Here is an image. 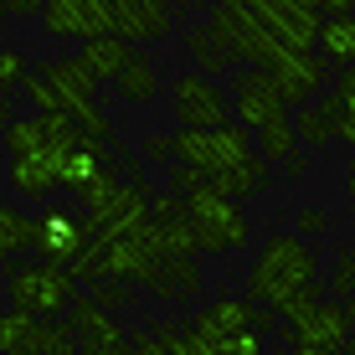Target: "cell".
<instances>
[{
    "label": "cell",
    "mask_w": 355,
    "mask_h": 355,
    "mask_svg": "<svg viewBox=\"0 0 355 355\" xmlns=\"http://www.w3.org/2000/svg\"><path fill=\"white\" fill-rule=\"evenodd\" d=\"M293 355H335V350H314V345H293Z\"/></svg>",
    "instance_id": "obj_41"
},
{
    "label": "cell",
    "mask_w": 355,
    "mask_h": 355,
    "mask_svg": "<svg viewBox=\"0 0 355 355\" xmlns=\"http://www.w3.org/2000/svg\"><path fill=\"white\" fill-rule=\"evenodd\" d=\"M320 57L329 67H355V16H324L320 31Z\"/></svg>",
    "instance_id": "obj_21"
},
{
    "label": "cell",
    "mask_w": 355,
    "mask_h": 355,
    "mask_svg": "<svg viewBox=\"0 0 355 355\" xmlns=\"http://www.w3.org/2000/svg\"><path fill=\"white\" fill-rule=\"evenodd\" d=\"M263 324H273V309H263L258 299H216V304H206V309L191 320V329L206 335V340L248 335V329H263Z\"/></svg>",
    "instance_id": "obj_15"
},
{
    "label": "cell",
    "mask_w": 355,
    "mask_h": 355,
    "mask_svg": "<svg viewBox=\"0 0 355 355\" xmlns=\"http://www.w3.org/2000/svg\"><path fill=\"white\" fill-rule=\"evenodd\" d=\"M284 329H288L293 345H314V350H335L340 355L350 345V335H355V320H350L345 304L314 299V304H304V309H293Z\"/></svg>",
    "instance_id": "obj_9"
},
{
    "label": "cell",
    "mask_w": 355,
    "mask_h": 355,
    "mask_svg": "<svg viewBox=\"0 0 355 355\" xmlns=\"http://www.w3.org/2000/svg\"><path fill=\"white\" fill-rule=\"evenodd\" d=\"M186 211L196 222V237H201V252H232L248 248V211H242L232 196H222L216 186H201L196 196H186Z\"/></svg>",
    "instance_id": "obj_7"
},
{
    "label": "cell",
    "mask_w": 355,
    "mask_h": 355,
    "mask_svg": "<svg viewBox=\"0 0 355 355\" xmlns=\"http://www.w3.org/2000/svg\"><path fill=\"white\" fill-rule=\"evenodd\" d=\"M345 309H350V320H355V299H345Z\"/></svg>",
    "instance_id": "obj_44"
},
{
    "label": "cell",
    "mask_w": 355,
    "mask_h": 355,
    "mask_svg": "<svg viewBox=\"0 0 355 355\" xmlns=\"http://www.w3.org/2000/svg\"><path fill=\"white\" fill-rule=\"evenodd\" d=\"M186 52L196 57V72H206V78H216V72H222V67H232L227 57H222V46L211 42V31H206V21H201V26H191V31H186Z\"/></svg>",
    "instance_id": "obj_27"
},
{
    "label": "cell",
    "mask_w": 355,
    "mask_h": 355,
    "mask_svg": "<svg viewBox=\"0 0 355 355\" xmlns=\"http://www.w3.org/2000/svg\"><path fill=\"white\" fill-rule=\"evenodd\" d=\"M114 88H119V98H124V103H134V108H139V103H150V98L160 93V78H155V62H150L144 52H134V62L124 67V78H119Z\"/></svg>",
    "instance_id": "obj_22"
},
{
    "label": "cell",
    "mask_w": 355,
    "mask_h": 355,
    "mask_svg": "<svg viewBox=\"0 0 355 355\" xmlns=\"http://www.w3.org/2000/svg\"><path fill=\"white\" fill-rule=\"evenodd\" d=\"M170 119H175V129H227L237 119V103L216 78L186 72L170 83Z\"/></svg>",
    "instance_id": "obj_5"
},
{
    "label": "cell",
    "mask_w": 355,
    "mask_h": 355,
    "mask_svg": "<svg viewBox=\"0 0 355 355\" xmlns=\"http://www.w3.org/2000/svg\"><path fill=\"white\" fill-rule=\"evenodd\" d=\"M248 299H258L273 314H293L320 299V263L304 248V237L278 232L263 242V252L248 268Z\"/></svg>",
    "instance_id": "obj_1"
},
{
    "label": "cell",
    "mask_w": 355,
    "mask_h": 355,
    "mask_svg": "<svg viewBox=\"0 0 355 355\" xmlns=\"http://www.w3.org/2000/svg\"><path fill=\"white\" fill-rule=\"evenodd\" d=\"M299 124H293V119L284 114V119H273V124H268V129H258V155H263V160H293V155H299Z\"/></svg>",
    "instance_id": "obj_23"
},
{
    "label": "cell",
    "mask_w": 355,
    "mask_h": 355,
    "mask_svg": "<svg viewBox=\"0 0 355 355\" xmlns=\"http://www.w3.org/2000/svg\"><path fill=\"white\" fill-rule=\"evenodd\" d=\"M134 355H170V340L155 335V329H139L134 335Z\"/></svg>",
    "instance_id": "obj_36"
},
{
    "label": "cell",
    "mask_w": 355,
    "mask_h": 355,
    "mask_svg": "<svg viewBox=\"0 0 355 355\" xmlns=\"http://www.w3.org/2000/svg\"><path fill=\"white\" fill-rule=\"evenodd\" d=\"M6 180L21 201H46L52 191H62V160L57 155H10Z\"/></svg>",
    "instance_id": "obj_16"
},
{
    "label": "cell",
    "mask_w": 355,
    "mask_h": 355,
    "mask_svg": "<svg viewBox=\"0 0 355 355\" xmlns=\"http://www.w3.org/2000/svg\"><path fill=\"white\" fill-rule=\"evenodd\" d=\"M196 288H201L196 258H165V273H160V284H155V293H160V299H180V293H196Z\"/></svg>",
    "instance_id": "obj_26"
},
{
    "label": "cell",
    "mask_w": 355,
    "mask_h": 355,
    "mask_svg": "<svg viewBox=\"0 0 355 355\" xmlns=\"http://www.w3.org/2000/svg\"><path fill=\"white\" fill-rule=\"evenodd\" d=\"M31 227H36V216H26L16 201H6L0 206V252L16 258L21 248H31Z\"/></svg>",
    "instance_id": "obj_24"
},
{
    "label": "cell",
    "mask_w": 355,
    "mask_h": 355,
    "mask_svg": "<svg viewBox=\"0 0 355 355\" xmlns=\"http://www.w3.org/2000/svg\"><path fill=\"white\" fill-rule=\"evenodd\" d=\"M263 72L273 78V88L284 93V103L304 108V103H314V93L324 88L329 62H324V57H314V52H288V46H284V52H278Z\"/></svg>",
    "instance_id": "obj_13"
},
{
    "label": "cell",
    "mask_w": 355,
    "mask_h": 355,
    "mask_svg": "<svg viewBox=\"0 0 355 355\" xmlns=\"http://www.w3.org/2000/svg\"><path fill=\"white\" fill-rule=\"evenodd\" d=\"M170 340V355H211V340H201L196 329H186V335H165Z\"/></svg>",
    "instance_id": "obj_34"
},
{
    "label": "cell",
    "mask_w": 355,
    "mask_h": 355,
    "mask_svg": "<svg viewBox=\"0 0 355 355\" xmlns=\"http://www.w3.org/2000/svg\"><path fill=\"white\" fill-rule=\"evenodd\" d=\"M299 139L309 144V150H329V139H340L335 124H340V93H324V98H314V103H304L299 108Z\"/></svg>",
    "instance_id": "obj_18"
},
{
    "label": "cell",
    "mask_w": 355,
    "mask_h": 355,
    "mask_svg": "<svg viewBox=\"0 0 355 355\" xmlns=\"http://www.w3.org/2000/svg\"><path fill=\"white\" fill-rule=\"evenodd\" d=\"M350 201H355V175H350Z\"/></svg>",
    "instance_id": "obj_46"
},
{
    "label": "cell",
    "mask_w": 355,
    "mask_h": 355,
    "mask_svg": "<svg viewBox=\"0 0 355 355\" xmlns=\"http://www.w3.org/2000/svg\"><path fill=\"white\" fill-rule=\"evenodd\" d=\"M211 6H222V10H248V0H211Z\"/></svg>",
    "instance_id": "obj_40"
},
{
    "label": "cell",
    "mask_w": 355,
    "mask_h": 355,
    "mask_svg": "<svg viewBox=\"0 0 355 355\" xmlns=\"http://www.w3.org/2000/svg\"><path fill=\"white\" fill-rule=\"evenodd\" d=\"M170 150H175V165L201 170L206 180L227 175V170H242L258 155V139H252L248 124H227V129H175L170 134Z\"/></svg>",
    "instance_id": "obj_3"
},
{
    "label": "cell",
    "mask_w": 355,
    "mask_h": 355,
    "mask_svg": "<svg viewBox=\"0 0 355 355\" xmlns=\"http://www.w3.org/2000/svg\"><path fill=\"white\" fill-rule=\"evenodd\" d=\"M98 252H103V278H119V284H160L165 258L155 252L150 232L144 237H98Z\"/></svg>",
    "instance_id": "obj_10"
},
{
    "label": "cell",
    "mask_w": 355,
    "mask_h": 355,
    "mask_svg": "<svg viewBox=\"0 0 355 355\" xmlns=\"http://www.w3.org/2000/svg\"><path fill=\"white\" fill-rule=\"evenodd\" d=\"M108 6H114V26L124 42H160L175 21L165 0H108Z\"/></svg>",
    "instance_id": "obj_17"
},
{
    "label": "cell",
    "mask_w": 355,
    "mask_h": 355,
    "mask_svg": "<svg viewBox=\"0 0 355 355\" xmlns=\"http://www.w3.org/2000/svg\"><path fill=\"white\" fill-rule=\"evenodd\" d=\"M201 340H206V335H201ZM211 355H263V329H248V335L211 340Z\"/></svg>",
    "instance_id": "obj_32"
},
{
    "label": "cell",
    "mask_w": 355,
    "mask_h": 355,
    "mask_svg": "<svg viewBox=\"0 0 355 355\" xmlns=\"http://www.w3.org/2000/svg\"><path fill=\"white\" fill-rule=\"evenodd\" d=\"M222 196H232V201H248V196H258L268 186V160H252V165H242V170H227V175H216L211 180Z\"/></svg>",
    "instance_id": "obj_25"
},
{
    "label": "cell",
    "mask_w": 355,
    "mask_h": 355,
    "mask_svg": "<svg viewBox=\"0 0 355 355\" xmlns=\"http://www.w3.org/2000/svg\"><path fill=\"white\" fill-rule=\"evenodd\" d=\"M88 293H93L98 304H103L108 314H119V309H129V304H134L129 284H119V278H98V284H88Z\"/></svg>",
    "instance_id": "obj_30"
},
{
    "label": "cell",
    "mask_w": 355,
    "mask_h": 355,
    "mask_svg": "<svg viewBox=\"0 0 355 355\" xmlns=\"http://www.w3.org/2000/svg\"><path fill=\"white\" fill-rule=\"evenodd\" d=\"M288 6H299V10H320V0H288Z\"/></svg>",
    "instance_id": "obj_42"
},
{
    "label": "cell",
    "mask_w": 355,
    "mask_h": 355,
    "mask_svg": "<svg viewBox=\"0 0 355 355\" xmlns=\"http://www.w3.org/2000/svg\"><path fill=\"white\" fill-rule=\"evenodd\" d=\"M6 10H10V16H42L46 0H6Z\"/></svg>",
    "instance_id": "obj_38"
},
{
    "label": "cell",
    "mask_w": 355,
    "mask_h": 355,
    "mask_svg": "<svg viewBox=\"0 0 355 355\" xmlns=\"http://www.w3.org/2000/svg\"><path fill=\"white\" fill-rule=\"evenodd\" d=\"M324 16H355V0H320Z\"/></svg>",
    "instance_id": "obj_39"
},
{
    "label": "cell",
    "mask_w": 355,
    "mask_h": 355,
    "mask_svg": "<svg viewBox=\"0 0 355 355\" xmlns=\"http://www.w3.org/2000/svg\"><path fill=\"white\" fill-rule=\"evenodd\" d=\"M335 93H340V124H335V134H340L345 144H355V67L340 72Z\"/></svg>",
    "instance_id": "obj_29"
},
{
    "label": "cell",
    "mask_w": 355,
    "mask_h": 355,
    "mask_svg": "<svg viewBox=\"0 0 355 355\" xmlns=\"http://www.w3.org/2000/svg\"><path fill=\"white\" fill-rule=\"evenodd\" d=\"M345 355H355V335H350V345H345Z\"/></svg>",
    "instance_id": "obj_45"
},
{
    "label": "cell",
    "mask_w": 355,
    "mask_h": 355,
    "mask_svg": "<svg viewBox=\"0 0 355 355\" xmlns=\"http://www.w3.org/2000/svg\"><path fill=\"white\" fill-rule=\"evenodd\" d=\"M42 31L62 36V42H83V46L98 42V36H119L114 6H108V0H46Z\"/></svg>",
    "instance_id": "obj_8"
},
{
    "label": "cell",
    "mask_w": 355,
    "mask_h": 355,
    "mask_svg": "<svg viewBox=\"0 0 355 355\" xmlns=\"http://www.w3.org/2000/svg\"><path fill=\"white\" fill-rule=\"evenodd\" d=\"M180 6H191V10H196V6H206V0H180Z\"/></svg>",
    "instance_id": "obj_43"
},
{
    "label": "cell",
    "mask_w": 355,
    "mask_h": 355,
    "mask_svg": "<svg viewBox=\"0 0 355 355\" xmlns=\"http://www.w3.org/2000/svg\"><path fill=\"white\" fill-rule=\"evenodd\" d=\"M232 103H237V119H242V124H248L252 134L268 129L273 119H284V114H288L284 93L273 88V78H268L263 67H242L237 78H232Z\"/></svg>",
    "instance_id": "obj_14"
},
{
    "label": "cell",
    "mask_w": 355,
    "mask_h": 355,
    "mask_svg": "<svg viewBox=\"0 0 355 355\" xmlns=\"http://www.w3.org/2000/svg\"><path fill=\"white\" fill-rule=\"evenodd\" d=\"M98 242V227H93V216L83 211V206H72V201H57V206H46L42 216H36V227H31V248H36V258L42 263H57V268H72Z\"/></svg>",
    "instance_id": "obj_4"
},
{
    "label": "cell",
    "mask_w": 355,
    "mask_h": 355,
    "mask_svg": "<svg viewBox=\"0 0 355 355\" xmlns=\"http://www.w3.org/2000/svg\"><path fill=\"white\" fill-rule=\"evenodd\" d=\"M206 31H211V42L222 46V57L237 62V67H268L278 52H284V46L273 42V31H268L252 10H222L216 6L211 21H206Z\"/></svg>",
    "instance_id": "obj_6"
},
{
    "label": "cell",
    "mask_w": 355,
    "mask_h": 355,
    "mask_svg": "<svg viewBox=\"0 0 355 355\" xmlns=\"http://www.w3.org/2000/svg\"><path fill=\"white\" fill-rule=\"evenodd\" d=\"M329 288L355 299V248H340L335 252V268H329Z\"/></svg>",
    "instance_id": "obj_31"
},
{
    "label": "cell",
    "mask_w": 355,
    "mask_h": 355,
    "mask_svg": "<svg viewBox=\"0 0 355 355\" xmlns=\"http://www.w3.org/2000/svg\"><path fill=\"white\" fill-rule=\"evenodd\" d=\"M21 93H26V98H31V108H36V114H62V93H57V83H52V78H46V72H42V67H36V72H31V78H26V83H21Z\"/></svg>",
    "instance_id": "obj_28"
},
{
    "label": "cell",
    "mask_w": 355,
    "mask_h": 355,
    "mask_svg": "<svg viewBox=\"0 0 355 355\" xmlns=\"http://www.w3.org/2000/svg\"><path fill=\"white\" fill-rule=\"evenodd\" d=\"M67 324L78 329V355H134V335H124V324H119L93 293H83V299L72 304Z\"/></svg>",
    "instance_id": "obj_11"
},
{
    "label": "cell",
    "mask_w": 355,
    "mask_h": 355,
    "mask_svg": "<svg viewBox=\"0 0 355 355\" xmlns=\"http://www.w3.org/2000/svg\"><path fill=\"white\" fill-rule=\"evenodd\" d=\"M46 340V320H36L26 309H10L0 320V355H36Z\"/></svg>",
    "instance_id": "obj_19"
},
{
    "label": "cell",
    "mask_w": 355,
    "mask_h": 355,
    "mask_svg": "<svg viewBox=\"0 0 355 355\" xmlns=\"http://www.w3.org/2000/svg\"><path fill=\"white\" fill-rule=\"evenodd\" d=\"M144 155H150V160H175V150H170V134H150V139H144Z\"/></svg>",
    "instance_id": "obj_37"
},
{
    "label": "cell",
    "mask_w": 355,
    "mask_h": 355,
    "mask_svg": "<svg viewBox=\"0 0 355 355\" xmlns=\"http://www.w3.org/2000/svg\"><path fill=\"white\" fill-rule=\"evenodd\" d=\"M329 227H335V222H329V211H320V206H304V211H299V232H304V237H324Z\"/></svg>",
    "instance_id": "obj_35"
},
{
    "label": "cell",
    "mask_w": 355,
    "mask_h": 355,
    "mask_svg": "<svg viewBox=\"0 0 355 355\" xmlns=\"http://www.w3.org/2000/svg\"><path fill=\"white\" fill-rule=\"evenodd\" d=\"M31 72H26V57L16 52V46H6V52H0V88H21V83H26Z\"/></svg>",
    "instance_id": "obj_33"
},
{
    "label": "cell",
    "mask_w": 355,
    "mask_h": 355,
    "mask_svg": "<svg viewBox=\"0 0 355 355\" xmlns=\"http://www.w3.org/2000/svg\"><path fill=\"white\" fill-rule=\"evenodd\" d=\"M83 62H88L93 67V78L98 83H103V78H124V67L134 62V42H124V36H98V42H88V46H83Z\"/></svg>",
    "instance_id": "obj_20"
},
{
    "label": "cell",
    "mask_w": 355,
    "mask_h": 355,
    "mask_svg": "<svg viewBox=\"0 0 355 355\" xmlns=\"http://www.w3.org/2000/svg\"><path fill=\"white\" fill-rule=\"evenodd\" d=\"M6 299L10 309H26L36 320L57 324L62 314H72V304L83 299L78 293V273L42 258H10L6 263Z\"/></svg>",
    "instance_id": "obj_2"
},
{
    "label": "cell",
    "mask_w": 355,
    "mask_h": 355,
    "mask_svg": "<svg viewBox=\"0 0 355 355\" xmlns=\"http://www.w3.org/2000/svg\"><path fill=\"white\" fill-rule=\"evenodd\" d=\"M252 16H258L263 26L273 31V42L288 46V52H314V46H320L324 10H299V6H288V0H258Z\"/></svg>",
    "instance_id": "obj_12"
}]
</instances>
